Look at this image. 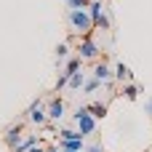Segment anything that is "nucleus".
I'll use <instances>...</instances> for the list:
<instances>
[{
  "label": "nucleus",
  "mask_w": 152,
  "mask_h": 152,
  "mask_svg": "<svg viewBox=\"0 0 152 152\" xmlns=\"http://www.w3.org/2000/svg\"><path fill=\"white\" fill-rule=\"evenodd\" d=\"M67 24H69V32H75L77 37L80 35L86 37V35H91L96 29L88 8H67Z\"/></svg>",
  "instance_id": "nucleus-1"
},
{
  "label": "nucleus",
  "mask_w": 152,
  "mask_h": 152,
  "mask_svg": "<svg viewBox=\"0 0 152 152\" xmlns=\"http://www.w3.org/2000/svg\"><path fill=\"white\" fill-rule=\"evenodd\" d=\"M72 120H75V126H77V131H80L83 136H91V134L96 131V118L91 115L88 104H86V107H77L75 115H72Z\"/></svg>",
  "instance_id": "nucleus-2"
},
{
  "label": "nucleus",
  "mask_w": 152,
  "mask_h": 152,
  "mask_svg": "<svg viewBox=\"0 0 152 152\" xmlns=\"http://www.w3.org/2000/svg\"><path fill=\"white\" fill-rule=\"evenodd\" d=\"M88 13H91L96 29H110V16H107L104 0H91V3H88Z\"/></svg>",
  "instance_id": "nucleus-3"
},
{
  "label": "nucleus",
  "mask_w": 152,
  "mask_h": 152,
  "mask_svg": "<svg viewBox=\"0 0 152 152\" xmlns=\"http://www.w3.org/2000/svg\"><path fill=\"white\" fill-rule=\"evenodd\" d=\"M27 120H29L32 126H45V123H51V120H48V110L40 107V99L29 102V107H27Z\"/></svg>",
  "instance_id": "nucleus-4"
},
{
  "label": "nucleus",
  "mask_w": 152,
  "mask_h": 152,
  "mask_svg": "<svg viewBox=\"0 0 152 152\" xmlns=\"http://www.w3.org/2000/svg\"><path fill=\"white\" fill-rule=\"evenodd\" d=\"M99 51H102V48L91 40V35H86V37L80 40V45H77V56H80V59H99Z\"/></svg>",
  "instance_id": "nucleus-5"
},
{
  "label": "nucleus",
  "mask_w": 152,
  "mask_h": 152,
  "mask_svg": "<svg viewBox=\"0 0 152 152\" xmlns=\"http://www.w3.org/2000/svg\"><path fill=\"white\" fill-rule=\"evenodd\" d=\"M21 139H24V136H21V126H19V123H16V126H11V128L5 131V136H3V142H5V147H8L11 152H16V150H19V144H21Z\"/></svg>",
  "instance_id": "nucleus-6"
},
{
  "label": "nucleus",
  "mask_w": 152,
  "mask_h": 152,
  "mask_svg": "<svg viewBox=\"0 0 152 152\" xmlns=\"http://www.w3.org/2000/svg\"><path fill=\"white\" fill-rule=\"evenodd\" d=\"M45 110H48V120H51V123H59V120L67 115V107H64V102H61V99H51Z\"/></svg>",
  "instance_id": "nucleus-7"
},
{
  "label": "nucleus",
  "mask_w": 152,
  "mask_h": 152,
  "mask_svg": "<svg viewBox=\"0 0 152 152\" xmlns=\"http://www.w3.org/2000/svg\"><path fill=\"white\" fill-rule=\"evenodd\" d=\"M94 77H96L99 83H112V69H110V64H107V61H96V64H94Z\"/></svg>",
  "instance_id": "nucleus-8"
},
{
  "label": "nucleus",
  "mask_w": 152,
  "mask_h": 152,
  "mask_svg": "<svg viewBox=\"0 0 152 152\" xmlns=\"http://www.w3.org/2000/svg\"><path fill=\"white\" fill-rule=\"evenodd\" d=\"M131 75H134V72H131V67H128V64H123V61H120V64L112 69V80H118V83L131 80Z\"/></svg>",
  "instance_id": "nucleus-9"
},
{
  "label": "nucleus",
  "mask_w": 152,
  "mask_h": 152,
  "mask_svg": "<svg viewBox=\"0 0 152 152\" xmlns=\"http://www.w3.org/2000/svg\"><path fill=\"white\" fill-rule=\"evenodd\" d=\"M83 147H86L83 136H80V139H59V150H75V152H80Z\"/></svg>",
  "instance_id": "nucleus-10"
},
{
  "label": "nucleus",
  "mask_w": 152,
  "mask_h": 152,
  "mask_svg": "<svg viewBox=\"0 0 152 152\" xmlns=\"http://www.w3.org/2000/svg\"><path fill=\"white\" fill-rule=\"evenodd\" d=\"M83 86H86V72H80V69H77V72H75V75L69 77V83H67V88H72V91H80Z\"/></svg>",
  "instance_id": "nucleus-11"
},
{
  "label": "nucleus",
  "mask_w": 152,
  "mask_h": 152,
  "mask_svg": "<svg viewBox=\"0 0 152 152\" xmlns=\"http://www.w3.org/2000/svg\"><path fill=\"white\" fill-rule=\"evenodd\" d=\"M88 110H91V115H94L96 120H104V118H107V104H102V102H91Z\"/></svg>",
  "instance_id": "nucleus-12"
},
{
  "label": "nucleus",
  "mask_w": 152,
  "mask_h": 152,
  "mask_svg": "<svg viewBox=\"0 0 152 152\" xmlns=\"http://www.w3.org/2000/svg\"><path fill=\"white\" fill-rule=\"evenodd\" d=\"M80 67H83V59H80V56H72V59H67V67H64V72L72 77V75H75Z\"/></svg>",
  "instance_id": "nucleus-13"
},
{
  "label": "nucleus",
  "mask_w": 152,
  "mask_h": 152,
  "mask_svg": "<svg viewBox=\"0 0 152 152\" xmlns=\"http://www.w3.org/2000/svg\"><path fill=\"white\" fill-rule=\"evenodd\" d=\"M123 96H126L128 102H136V99H139V86H134V83L123 86Z\"/></svg>",
  "instance_id": "nucleus-14"
},
{
  "label": "nucleus",
  "mask_w": 152,
  "mask_h": 152,
  "mask_svg": "<svg viewBox=\"0 0 152 152\" xmlns=\"http://www.w3.org/2000/svg\"><path fill=\"white\" fill-rule=\"evenodd\" d=\"M35 144H37V136H24V139H21V144H19V150H16V152H29L32 147H35Z\"/></svg>",
  "instance_id": "nucleus-15"
},
{
  "label": "nucleus",
  "mask_w": 152,
  "mask_h": 152,
  "mask_svg": "<svg viewBox=\"0 0 152 152\" xmlns=\"http://www.w3.org/2000/svg\"><path fill=\"white\" fill-rule=\"evenodd\" d=\"M83 134L77 128H59V139H80Z\"/></svg>",
  "instance_id": "nucleus-16"
},
{
  "label": "nucleus",
  "mask_w": 152,
  "mask_h": 152,
  "mask_svg": "<svg viewBox=\"0 0 152 152\" xmlns=\"http://www.w3.org/2000/svg\"><path fill=\"white\" fill-rule=\"evenodd\" d=\"M99 86H102V83H99L96 77H86V86H83V91H86V94H94Z\"/></svg>",
  "instance_id": "nucleus-17"
},
{
  "label": "nucleus",
  "mask_w": 152,
  "mask_h": 152,
  "mask_svg": "<svg viewBox=\"0 0 152 152\" xmlns=\"http://www.w3.org/2000/svg\"><path fill=\"white\" fill-rule=\"evenodd\" d=\"M67 53H69V45H67V43H59V45H56V56H59V61L67 59Z\"/></svg>",
  "instance_id": "nucleus-18"
},
{
  "label": "nucleus",
  "mask_w": 152,
  "mask_h": 152,
  "mask_svg": "<svg viewBox=\"0 0 152 152\" xmlns=\"http://www.w3.org/2000/svg\"><path fill=\"white\" fill-rule=\"evenodd\" d=\"M91 0H67V8H88Z\"/></svg>",
  "instance_id": "nucleus-19"
},
{
  "label": "nucleus",
  "mask_w": 152,
  "mask_h": 152,
  "mask_svg": "<svg viewBox=\"0 0 152 152\" xmlns=\"http://www.w3.org/2000/svg\"><path fill=\"white\" fill-rule=\"evenodd\" d=\"M67 83H69V75H67V72H61V75H59V80H56V91H59V88H67Z\"/></svg>",
  "instance_id": "nucleus-20"
},
{
  "label": "nucleus",
  "mask_w": 152,
  "mask_h": 152,
  "mask_svg": "<svg viewBox=\"0 0 152 152\" xmlns=\"http://www.w3.org/2000/svg\"><path fill=\"white\" fill-rule=\"evenodd\" d=\"M86 152H104V150H102L99 144H91V147H88V150H86Z\"/></svg>",
  "instance_id": "nucleus-21"
},
{
  "label": "nucleus",
  "mask_w": 152,
  "mask_h": 152,
  "mask_svg": "<svg viewBox=\"0 0 152 152\" xmlns=\"http://www.w3.org/2000/svg\"><path fill=\"white\" fill-rule=\"evenodd\" d=\"M147 115L152 118V99H147Z\"/></svg>",
  "instance_id": "nucleus-22"
},
{
  "label": "nucleus",
  "mask_w": 152,
  "mask_h": 152,
  "mask_svg": "<svg viewBox=\"0 0 152 152\" xmlns=\"http://www.w3.org/2000/svg\"><path fill=\"white\" fill-rule=\"evenodd\" d=\"M29 152H45V150H43L40 144H35V147H32V150H29Z\"/></svg>",
  "instance_id": "nucleus-23"
},
{
  "label": "nucleus",
  "mask_w": 152,
  "mask_h": 152,
  "mask_svg": "<svg viewBox=\"0 0 152 152\" xmlns=\"http://www.w3.org/2000/svg\"><path fill=\"white\" fill-rule=\"evenodd\" d=\"M45 152H61V150H59V147H48Z\"/></svg>",
  "instance_id": "nucleus-24"
},
{
  "label": "nucleus",
  "mask_w": 152,
  "mask_h": 152,
  "mask_svg": "<svg viewBox=\"0 0 152 152\" xmlns=\"http://www.w3.org/2000/svg\"><path fill=\"white\" fill-rule=\"evenodd\" d=\"M61 152H75V150H61Z\"/></svg>",
  "instance_id": "nucleus-25"
}]
</instances>
